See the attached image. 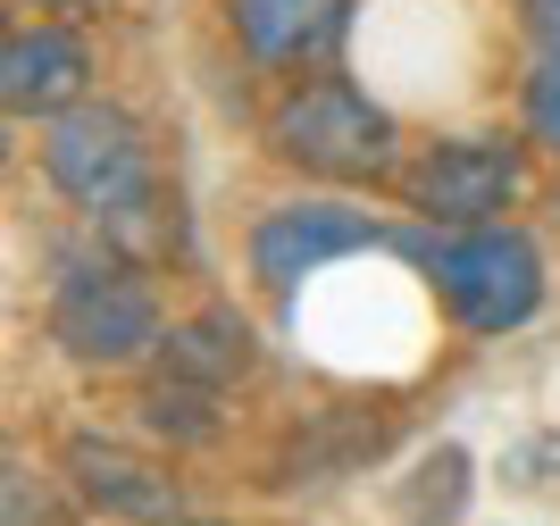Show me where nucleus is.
<instances>
[{"mask_svg": "<svg viewBox=\"0 0 560 526\" xmlns=\"http://www.w3.org/2000/svg\"><path fill=\"white\" fill-rule=\"evenodd\" d=\"M226 17L259 68H318L351 34V0H226Z\"/></svg>", "mask_w": 560, "mask_h": 526, "instance_id": "0eeeda50", "label": "nucleus"}, {"mask_svg": "<svg viewBox=\"0 0 560 526\" xmlns=\"http://www.w3.org/2000/svg\"><path fill=\"white\" fill-rule=\"evenodd\" d=\"M527 135L544 151H560V50H544L536 75H527Z\"/></svg>", "mask_w": 560, "mask_h": 526, "instance_id": "9b49d317", "label": "nucleus"}, {"mask_svg": "<svg viewBox=\"0 0 560 526\" xmlns=\"http://www.w3.org/2000/svg\"><path fill=\"white\" fill-rule=\"evenodd\" d=\"M518 142H493V135H452V142H427L401 192L419 209V226H502V209L518 201Z\"/></svg>", "mask_w": 560, "mask_h": 526, "instance_id": "39448f33", "label": "nucleus"}, {"mask_svg": "<svg viewBox=\"0 0 560 526\" xmlns=\"http://www.w3.org/2000/svg\"><path fill=\"white\" fill-rule=\"evenodd\" d=\"M268 142H277V160H293L302 176H327V184H385L401 160L394 117L343 75H310V84L284 92L277 117H268Z\"/></svg>", "mask_w": 560, "mask_h": 526, "instance_id": "f257e3e1", "label": "nucleus"}, {"mask_svg": "<svg viewBox=\"0 0 560 526\" xmlns=\"http://www.w3.org/2000/svg\"><path fill=\"white\" fill-rule=\"evenodd\" d=\"M385 243V226H376L369 209H343V201H284L268 209L252 226V276L259 284H302V276H318L327 259H351V252H376Z\"/></svg>", "mask_w": 560, "mask_h": 526, "instance_id": "423d86ee", "label": "nucleus"}, {"mask_svg": "<svg viewBox=\"0 0 560 526\" xmlns=\"http://www.w3.org/2000/svg\"><path fill=\"white\" fill-rule=\"evenodd\" d=\"M84 75H93V50L75 43L68 25H34V34H9L0 50V101L9 117H59L84 101Z\"/></svg>", "mask_w": 560, "mask_h": 526, "instance_id": "6e6552de", "label": "nucleus"}, {"mask_svg": "<svg viewBox=\"0 0 560 526\" xmlns=\"http://www.w3.org/2000/svg\"><path fill=\"white\" fill-rule=\"evenodd\" d=\"M518 25L536 50H560V0H518Z\"/></svg>", "mask_w": 560, "mask_h": 526, "instance_id": "f8f14e48", "label": "nucleus"}, {"mask_svg": "<svg viewBox=\"0 0 560 526\" xmlns=\"http://www.w3.org/2000/svg\"><path fill=\"white\" fill-rule=\"evenodd\" d=\"M50 343L75 367H126L160 351V293L135 268H68L50 293Z\"/></svg>", "mask_w": 560, "mask_h": 526, "instance_id": "20e7f679", "label": "nucleus"}, {"mask_svg": "<svg viewBox=\"0 0 560 526\" xmlns=\"http://www.w3.org/2000/svg\"><path fill=\"white\" fill-rule=\"evenodd\" d=\"M43 176L93 218H135V209H151V142L126 109L75 101L43 135Z\"/></svg>", "mask_w": 560, "mask_h": 526, "instance_id": "7ed1b4c3", "label": "nucleus"}, {"mask_svg": "<svg viewBox=\"0 0 560 526\" xmlns=\"http://www.w3.org/2000/svg\"><path fill=\"white\" fill-rule=\"evenodd\" d=\"M401 252L435 276V293L452 301L468 335H511L544 309V252L511 226H460V243L401 234Z\"/></svg>", "mask_w": 560, "mask_h": 526, "instance_id": "f03ea898", "label": "nucleus"}, {"mask_svg": "<svg viewBox=\"0 0 560 526\" xmlns=\"http://www.w3.org/2000/svg\"><path fill=\"white\" fill-rule=\"evenodd\" d=\"M243 367H252V335H243V318H226V309L167 326V343H160V376L167 385H192V393H226Z\"/></svg>", "mask_w": 560, "mask_h": 526, "instance_id": "9d476101", "label": "nucleus"}, {"mask_svg": "<svg viewBox=\"0 0 560 526\" xmlns=\"http://www.w3.org/2000/svg\"><path fill=\"white\" fill-rule=\"evenodd\" d=\"M34 9H84V0H34Z\"/></svg>", "mask_w": 560, "mask_h": 526, "instance_id": "4468645a", "label": "nucleus"}, {"mask_svg": "<svg viewBox=\"0 0 560 526\" xmlns=\"http://www.w3.org/2000/svg\"><path fill=\"white\" fill-rule=\"evenodd\" d=\"M68 477H75V493H84L93 510H117V518H160L167 510V477L160 468L135 459V452H117V443H101V435L68 443Z\"/></svg>", "mask_w": 560, "mask_h": 526, "instance_id": "1a4fd4ad", "label": "nucleus"}, {"mask_svg": "<svg viewBox=\"0 0 560 526\" xmlns=\"http://www.w3.org/2000/svg\"><path fill=\"white\" fill-rule=\"evenodd\" d=\"M151 526H226V518H176V510H160Z\"/></svg>", "mask_w": 560, "mask_h": 526, "instance_id": "ddd939ff", "label": "nucleus"}]
</instances>
